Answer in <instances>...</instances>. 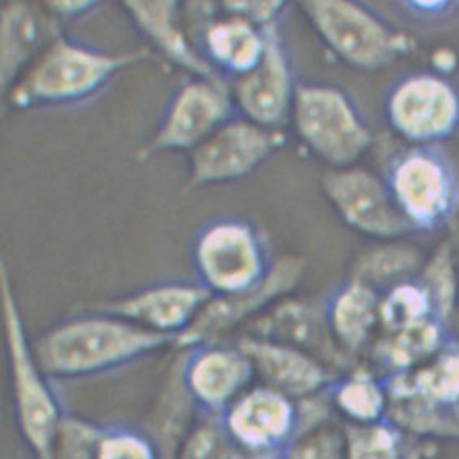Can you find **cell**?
I'll return each instance as SVG.
<instances>
[{
  "mask_svg": "<svg viewBox=\"0 0 459 459\" xmlns=\"http://www.w3.org/2000/svg\"><path fill=\"white\" fill-rule=\"evenodd\" d=\"M170 342L176 340L94 310L51 326L34 341L33 352L49 378L70 380L128 366Z\"/></svg>",
  "mask_w": 459,
  "mask_h": 459,
  "instance_id": "obj_1",
  "label": "cell"
},
{
  "mask_svg": "<svg viewBox=\"0 0 459 459\" xmlns=\"http://www.w3.org/2000/svg\"><path fill=\"white\" fill-rule=\"evenodd\" d=\"M145 57L142 52L109 54L65 38L54 39L9 91L18 109L77 104L101 91L120 70Z\"/></svg>",
  "mask_w": 459,
  "mask_h": 459,
  "instance_id": "obj_2",
  "label": "cell"
},
{
  "mask_svg": "<svg viewBox=\"0 0 459 459\" xmlns=\"http://www.w3.org/2000/svg\"><path fill=\"white\" fill-rule=\"evenodd\" d=\"M2 306L18 429L34 458L52 459L64 414L48 383L49 377L41 370L33 346L26 340L17 299L12 292L5 268L2 270Z\"/></svg>",
  "mask_w": 459,
  "mask_h": 459,
  "instance_id": "obj_3",
  "label": "cell"
},
{
  "mask_svg": "<svg viewBox=\"0 0 459 459\" xmlns=\"http://www.w3.org/2000/svg\"><path fill=\"white\" fill-rule=\"evenodd\" d=\"M290 117L300 140L334 169L351 168L372 143L358 106L336 86L298 85Z\"/></svg>",
  "mask_w": 459,
  "mask_h": 459,
  "instance_id": "obj_4",
  "label": "cell"
},
{
  "mask_svg": "<svg viewBox=\"0 0 459 459\" xmlns=\"http://www.w3.org/2000/svg\"><path fill=\"white\" fill-rule=\"evenodd\" d=\"M198 282L213 298H232L255 290L266 278V256L256 230L238 220L208 224L195 240Z\"/></svg>",
  "mask_w": 459,
  "mask_h": 459,
  "instance_id": "obj_5",
  "label": "cell"
},
{
  "mask_svg": "<svg viewBox=\"0 0 459 459\" xmlns=\"http://www.w3.org/2000/svg\"><path fill=\"white\" fill-rule=\"evenodd\" d=\"M385 186L414 230L440 228L458 204V182L450 162L429 146L400 154L390 166Z\"/></svg>",
  "mask_w": 459,
  "mask_h": 459,
  "instance_id": "obj_6",
  "label": "cell"
},
{
  "mask_svg": "<svg viewBox=\"0 0 459 459\" xmlns=\"http://www.w3.org/2000/svg\"><path fill=\"white\" fill-rule=\"evenodd\" d=\"M385 111L401 136L432 145L459 128L458 86L430 72L411 74L388 91Z\"/></svg>",
  "mask_w": 459,
  "mask_h": 459,
  "instance_id": "obj_7",
  "label": "cell"
},
{
  "mask_svg": "<svg viewBox=\"0 0 459 459\" xmlns=\"http://www.w3.org/2000/svg\"><path fill=\"white\" fill-rule=\"evenodd\" d=\"M304 10L325 43L351 67L377 70L398 54L392 28L364 5L351 2H308Z\"/></svg>",
  "mask_w": 459,
  "mask_h": 459,
  "instance_id": "obj_8",
  "label": "cell"
},
{
  "mask_svg": "<svg viewBox=\"0 0 459 459\" xmlns=\"http://www.w3.org/2000/svg\"><path fill=\"white\" fill-rule=\"evenodd\" d=\"M230 83L224 77L195 78L172 98L156 130L154 152H187L204 143L234 119Z\"/></svg>",
  "mask_w": 459,
  "mask_h": 459,
  "instance_id": "obj_9",
  "label": "cell"
},
{
  "mask_svg": "<svg viewBox=\"0 0 459 459\" xmlns=\"http://www.w3.org/2000/svg\"><path fill=\"white\" fill-rule=\"evenodd\" d=\"M281 142L274 130L234 117L190 153V180L194 186H216L247 178Z\"/></svg>",
  "mask_w": 459,
  "mask_h": 459,
  "instance_id": "obj_10",
  "label": "cell"
},
{
  "mask_svg": "<svg viewBox=\"0 0 459 459\" xmlns=\"http://www.w3.org/2000/svg\"><path fill=\"white\" fill-rule=\"evenodd\" d=\"M212 299L213 294L200 282L170 281L114 299L96 310L178 341L195 324Z\"/></svg>",
  "mask_w": 459,
  "mask_h": 459,
  "instance_id": "obj_11",
  "label": "cell"
},
{
  "mask_svg": "<svg viewBox=\"0 0 459 459\" xmlns=\"http://www.w3.org/2000/svg\"><path fill=\"white\" fill-rule=\"evenodd\" d=\"M264 34V59L252 72L236 78L230 91L240 117L273 130L290 117L298 85L276 25L266 26Z\"/></svg>",
  "mask_w": 459,
  "mask_h": 459,
  "instance_id": "obj_12",
  "label": "cell"
},
{
  "mask_svg": "<svg viewBox=\"0 0 459 459\" xmlns=\"http://www.w3.org/2000/svg\"><path fill=\"white\" fill-rule=\"evenodd\" d=\"M325 195L341 220L370 236H392L414 230L398 212L385 182L364 169H334L322 179Z\"/></svg>",
  "mask_w": 459,
  "mask_h": 459,
  "instance_id": "obj_13",
  "label": "cell"
},
{
  "mask_svg": "<svg viewBox=\"0 0 459 459\" xmlns=\"http://www.w3.org/2000/svg\"><path fill=\"white\" fill-rule=\"evenodd\" d=\"M254 366L240 349L204 344L195 348L184 370V385L196 406L221 417L244 394Z\"/></svg>",
  "mask_w": 459,
  "mask_h": 459,
  "instance_id": "obj_14",
  "label": "cell"
},
{
  "mask_svg": "<svg viewBox=\"0 0 459 459\" xmlns=\"http://www.w3.org/2000/svg\"><path fill=\"white\" fill-rule=\"evenodd\" d=\"M128 17L162 57L195 78L221 77L190 43L180 25L179 2H124Z\"/></svg>",
  "mask_w": 459,
  "mask_h": 459,
  "instance_id": "obj_15",
  "label": "cell"
},
{
  "mask_svg": "<svg viewBox=\"0 0 459 459\" xmlns=\"http://www.w3.org/2000/svg\"><path fill=\"white\" fill-rule=\"evenodd\" d=\"M220 419L238 448L262 450L290 430V408L280 394L255 390L244 393Z\"/></svg>",
  "mask_w": 459,
  "mask_h": 459,
  "instance_id": "obj_16",
  "label": "cell"
},
{
  "mask_svg": "<svg viewBox=\"0 0 459 459\" xmlns=\"http://www.w3.org/2000/svg\"><path fill=\"white\" fill-rule=\"evenodd\" d=\"M204 59L222 77H244L264 59L266 51L264 28L244 18L226 15L206 26L204 34Z\"/></svg>",
  "mask_w": 459,
  "mask_h": 459,
  "instance_id": "obj_17",
  "label": "cell"
},
{
  "mask_svg": "<svg viewBox=\"0 0 459 459\" xmlns=\"http://www.w3.org/2000/svg\"><path fill=\"white\" fill-rule=\"evenodd\" d=\"M0 28V83L9 93L38 48L39 28L25 2H10L2 9Z\"/></svg>",
  "mask_w": 459,
  "mask_h": 459,
  "instance_id": "obj_18",
  "label": "cell"
},
{
  "mask_svg": "<svg viewBox=\"0 0 459 459\" xmlns=\"http://www.w3.org/2000/svg\"><path fill=\"white\" fill-rule=\"evenodd\" d=\"M238 349L246 352L252 366L290 392H307L320 383L322 374L308 359L290 349L278 348L258 341H242Z\"/></svg>",
  "mask_w": 459,
  "mask_h": 459,
  "instance_id": "obj_19",
  "label": "cell"
},
{
  "mask_svg": "<svg viewBox=\"0 0 459 459\" xmlns=\"http://www.w3.org/2000/svg\"><path fill=\"white\" fill-rule=\"evenodd\" d=\"M374 314V298L360 286H351L333 307V324L342 340L358 344L364 338Z\"/></svg>",
  "mask_w": 459,
  "mask_h": 459,
  "instance_id": "obj_20",
  "label": "cell"
},
{
  "mask_svg": "<svg viewBox=\"0 0 459 459\" xmlns=\"http://www.w3.org/2000/svg\"><path fill=\"white\" fill-rule=\"evenodd\" d=\"M102 429L80 417L64 416L52 459H96Z\"/></svg>",
  "mask_w": 459,
  "mask_h": 459,
  "instance_id": "obj_21",
  "label": "cell"
},
{
  "mask_svg": "<svg viewBox=\"0 0 459 459\" xmlns=\"http://www.w3.org/2000/svg\"><path fill=\"white\" fill-rule=\"evenodd\" d=\"M96 459H160L153 442L132 429H102Z\"/></svg>",
  "mask_w": 459,
  "mask_h": 459,
  "instance_id": "obj_22",
  "label": "cell"
},
{
  "mask_svg": "<svg viewBox=\"0 0 459 459\" xmlns=\"http://www.w3.org/2000/svg\"><path fill=\"white\" fill-rule=\"evenodd\" d=\"M286 5L282 2H222L221 12L230 17L244 18L247 22L266 28L276 25V18Z\"/></svg>",
  "mask_w": 459,
  "mask_h": 459,
  "instance_id": "obj_23",
  "label": "cell"
},
{
  "mask_svg": "<svg viewBox=\"0 0 459 459\" xmlns=\"http://www.w3.org/2000/svg\"><path fill=\"white\" fill-rule=\"evenodd\" d=\"M420 385L427 393L448 398L459 394V358L446 359L420 377Z\"/></svg>",
  "mask_w": 459,
  "mask_h": 459,
  "instance_id": "obj_24",
  "label": "cell"
},
{
  "mask_svg": "<svg viewBox=\"0 0 459 459\" xmlns=\"http://www.w3.org/2000/svg\"><path fill=\"white\" fill-rule=\"evenodd\" d=\"M341 406L358 417L374 416L380 404L378 394L367 383H349L340 396Z\"/></svg>",
  "mask_w": 459,
  "mask_h": 459,
  "instance_id": "obj_25",
  "label": "cell"
},
{
  "mask_svg": "<svg viewBox=\"0 0 459 459\" xmlns=\"http://www.w3.org/2000/svg\"><path fill=\"white\" fill-rule=\"evenodd\" d=\"M392 437L385 430L360 432L352 440L351 459H393Z\"/></svg>",
  "mask_w": 459,
  "mask_h": 459,
  "instance_id": "obj_26",
  "label": "cell"
},
{
  "mask_svg": "<svg viewBox=\"0 0 459 459\" xmlns=\"http://www.w3.org/2000/svg\"><path fill=\"white\" fill-rule=\"evenodd\" d=\"M426 308L424 298L414 290H401L396 292L385 307L383 314L388 324H404L412 320Z\"/></svg>",
  "mask_w": 459,
  "mask_h": 459,
  "instance_id": "obj_27",
  "label": "cell"
},
{
  "mask_svg": "<svg viewBox=\"0 0 459 459\" xmlns=\"http://www.w3.org/2000/svg\"><path fill=\"white\" fill-rule=\"evenodd\" d=\"M434 341V332L426 326L420 328H412L408 334H404L400 341V348H398V356L403 360H409L412 356H416L419 352L430 348Z\"/></svg>",
  "mask_w": 459,
  "mask_h": 459,
  "instance_id": "obj_28",
  "label": "cell"
},
{
  "mask_svg": "<svg viewBox=\"0 0 459 459\" xmlns=\"http://www.w3.org/2000/svg\"><path fill=\"white\" fill-rule=\"evenodd\" d=\"M292 459H338V450L332 438L316 437L310 442L304 443Z\"/></svg>",
  "mask_w": 459,
  "mask_h": 459,
  "instance_id": "obj_29",
  "label": "cell"
},
{
  "mask_svg": "<svg viewBox=\"0 0 459 459\" xmlns=\"http://www.w3.org/2000/svg\"><path fill=\"white\" fill-rule=\"evenodd\" d=\"M100 4L91 2V0H72V2H48L46 7L56 17L64 18V20H75V18L83 17L86 13L93 12Z\"/></svg>",
  "mask_w": 459,
  "mask_h": 459,
  "instance_id": "obj_30",
  "label": "cell"
}]
</instances>
